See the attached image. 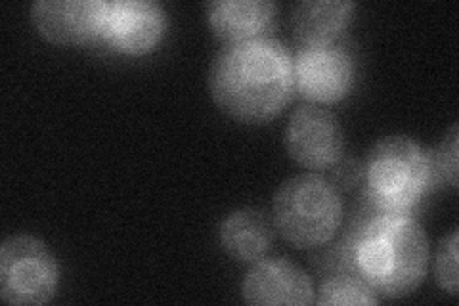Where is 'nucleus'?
Listing matches in <instances>:
<instances>
[{
  "label": "nucleus",
  "instance_id": "39448f33",
  "mask_svg": "<svg viewBox=\"0 0 459 306\" xmlns=\"http://www.w3.org/2000/svg\"><path fill=\"white\" fill-rule=\"evenodd\" d=\"M60 270L40 240L20 234L0 247V297L8 304H47L56 295Z\"/></svg>",
  "mask_w": 459,
  "mask_h": 306
},
{
  "label": "nucleus",
  "instance_id": "f257e3e1",
  "mask_svg": "<svg viewBox=\"0 0 459 306\" xmlns=\"http://www.w3.org/2000/svg\"><path fill=\"white\" fill-rule=\"evenodd\" d=\"M209 92L236 121L266 123L293 98V57L272 37L226 42L211 64Z\"/></svg>",
  "mask_w": 459,
  "mask_h": 306
},
{
  "label": "nucleus",
  "instance_id": "6e6552de",
  "mask_svg": "<svg viewBox=\"0 0 459 306\" xmlns=\"http://www.w3.org/2000/svg\"><path fill=\"white\" fill-rule=\"evenodd\" d=\"M167 13L155 0H111L106 4L102 37L125 54H146L165 37Z\"/></svg>",
  "mask_w": 459,
  "mask_h": 306
},
{
  "label": "nucleus",
  "instance_id": "0eeeda50",
  "mask_svg": "<svg viewBox=\"0 0 459 306\" xmlns=\"http://www.w3.org/2000/svg\"><path fill=\"white\" fill-rule=\"evenodd\" d=\"M285 150L312 170L333 167L344 153V133L332 111L316 104L299 106L285 127Z\"/></svg>",
  "mask_w": 459,
  "mask_h": 306
},
{
  "label": "nucleus",
  "instance_id": "9d476101",
  "mask_svg": "<svg viewBox=\"0 0 459 306\" xmlns=\"http://www.w3.org/2000/svg\"><path fill=\"white\" fill-rule=\"evenodd\" d=\"M241 297L256 306L314 302L310 275L287 258H261L241 282Z\"/></svg>",
  "mask_w": 459,
  "mask_h": 306
},
{
  "label": "nucleus",
  "instance_id": "423d86ee",
  "mask_svg": "<svg viewBox=\"0 0 459 306\" xmlns=\"http://www.w3.org/2000/svg\"><path fill=\"white\" fill-rule=\"evenodd\" d=\"M352 54L335 42L303 45L293 57L295 92L316 104H335L354 84Z\"/></svg>",
  "mask_w": 459,
  "mask_h": 306
},
{
  "label": "nucleus",
  "instance_id": "dca6fc26",
  "mask_svg": "<svg viewBox=\"0 0 459 306\" xmlns=\"http://www.w3.org/2000/svg\"><path fill=\"white\" fill-rule=\"evenodd\" d=\"M457 140H459V127L454 123L446 136L442 138L438 150L435 153H430L433 157V167L435 172L440 174V179L446 180L452 188H457Z\"/></svg>",
  "mask_w": 459,
  "mask_h": 306
},
{
  "label": "nucleus",
  "instance_id": "2eb2a0df",
  "mask_svg": "<svg viewBox=\"0 0 459 306\" xmlns=\"http://www.w3.org/2000/svg\"><path fill=\"white\" fill-rule=\"evenodd\" d=\"M435 280L442 291L457 295V230L444 238L435 255Z\"/></svg>",
  "mask_w": 459,
  "mask_h": 306
},
{
  "label": "nucleus",
  "instance_id": "1a4fd4ad",
  "mask_svg": "<svg viewBox=\"0 0 459 306\" xmlns=\"http://www.w3.org/2000/svg\"><path fill=\"white\" fill-rule=\"evenodd\" d=\"M106 0H37L31 20L54 45H86L102 35Z\"/></svg>",
  "mask_w": 459,
  "mask_h": 306
},
{
  "label": "nucleus",
  "instance_id": "f8f14e48",
  "mask_svg": "<svg viewBox=\"0 0 459 306\" xmlns=\"http://www.w3.org/2000/svg\"><path fill=\"white\" fill-rule=\"evenodd\" d=\"M219 238L226 255L238 262L255 265L268 253L274 232L263 211L238 209L222 221Z\"/></svg>",
  "mask_w": 459,
  "mask_h": 306
},
{
  "label": "nucleus",
  "instance_id": "f03ea898",
  "mask_svg": "<svg viewBox=\"0 0 459 306\" xmlns=\"http://www.w3.org/2000/svg\"><path fill=\"white\" fill-rule=\"evenodd\" d=\"M351 226L344 258L377 295L400 299L421 285L429 267V240L408 214L377 213Z\"/></svg>",
  "mask_w": 459,
  "mask_h": 306
},
{
  "label": "nucleus",
  "instance_id": "4468645a",
  "mask_svg": "<svg viewBox=\"0 0 459 306\" xmlns=\"http://www.w3.org/2000/svg\"><path fill=\"white\" fill-rule=\"evenodd\" d=\"M314 302L320 306L332 304H377L379 297L360 275H333L327 278L320 289L318 297H314Z\"/></svg>",
  "mask_w": 459,
  "mask_h": 306
},
{
  "label": "nucleus",
  "instance_id": "7ed1b4c3",
  "mask_svg": "<svg viewBox=\"0 0 459 306\" xmlns=\"http://www.w3.org/2000/svg\"><path fill=\"white\" fill-rule=\"evenodd\" d=\"M433 157L410 136L393 135L373 144L364 163V201L371 211L408 214L435 179Z\"/></svg>",
  "mask_w": 459,
  "mask_h": 306
},
{
  "label": "nucleus",
  "instance_id": "9b49d317",
  "mask_svg": "<svg viewBox=\"0 0 459 306\" xmlns=\"http://www.w3.org/2000/svg\"><path fill=\"white\" fill-rule=\"evenodd\" d=\"M278 4L272 0H211L207 20L226 42H239L261 37L276 20Z\"/></svg>",
  "mask_w": 459,
  "mask_h": 306
},
{
  "label": "nucleus",
  "instance_id": "ddd939ff",
  "mask_svg": "<svg viewBox=\"0 0 459 306\" xmlns=\"http://www.w3.org/2000/svg\"><path fill=\"white\" fill-rule=\"evenodd\" d=\"M356 10L352 0H303L293 8L291 25L295 37L303 45H324L351 22Z\"/></svg>",
  "mask_w": 459,
  "mask_h": 306
},
{
  "label": "nucleus",
  "instance_id": "20e7f679",
  "mask_svg": "<svg viewBox=\"0 0 459 306\" xmlns=\"http://www.w3.org/2000/svg\"><path fill=\"white\" fill-rule=\"evenodd\" d=\"M272 216L281 238L297 249L332 241L342 221V199L332 180L297 174L285 180L272 201Z\"/></svg>",
  "mask_w": 459,
  "mask_h": 306
}]
</instances>
